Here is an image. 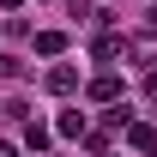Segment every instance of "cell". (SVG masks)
<instances>
[{"label": "cell", "mask_w": 157, "mask_h": 157, "mask_svg": "<svg viewBox=\"0 0 157 157\" xmlns=\"http://www.w3.org/2000/svg\"><path fill=\"white\" fill-rule=\"evenodd\" d=\"M127 55L151 67V60H157V30H145V36H133V42H127Z\"/></svg>", "instance_id": "1"}, {"label": "cell", "mask_w": 157, "mask_h": 157, "mask_svg": "<svg viewBox=\"0 0 157 157\" xmlns=\"http://www.w3.org/2000/svg\"><path fill=\"white\" fill-rule=\"evenodd\" d=\"M91 97H97V103H115V97H121V78H115V73L91 78Z\"/></svg>", "instance_id": "2"}, {"label": "cell", "mask_w": 157, "mask_h": 157, "mask_svg": "<svg viewBox=\"0 0 157 157\" xmlns=\"http://www.w3.org/2000/svg\"><path fill=\"white\" fill-rule=\"evenodd\" d=\"M127 145H139V151H151V157H157V133L145 127V121H133V127H127Z\"/></svg>", "instance_id": "3"}, {"label": "cell", "mask_w": 157, "mask_h": 157, "mask_svg": "<svg viewBox=\"0 0 157 157\" xmlns=\"http://www.w3.org/2000/svg\"><path fill=\"white\" fill-rule=\"evenodd\" d=\"M73 85H78V73H73V67H55V73H48V91H55V97H67Z\"/></svg>", "instance_id": "4"}, {"label": "cell", "mask_w": 157, "mask_h": 157, "mask_svg": "<svg viewBox=\"0 0 157 157\" xmlns=\"http://www.w3.org/2000/svg\"><path fill=\"white\" fill-rule=\"evenodd\" d=\"M121 48H127V42H121V36H109V30H103V36H97V42H91V55H97V60H115V55H121Z\"/></svg>", "instance_id": "5"}, {"label": "cell", "mask_w": 157, "mask_h": 157, "mask_svg": "<svg viewBox=\"0 0 157 157\" xmlns=\"http://www.w3.org/2000/svg\"><path fill=\"white\" fill-rule=\"evenodd\" d=\"M24 145H30V151H48V127H36V121H24Z\"/></svg>", "instance_id": "6"}, {"label": "cell", "mask_w": 157, "mask_h": 157, "mask_svg": "<svg viewBox=\"0 0 157 157\" xmlns=\"http://www.w3.org/2000/svg\"><path fill=\"white\" fill-rule=\"evenodd\" d=\"M60 133H67V139L85 133V109H67V115H60Z\"/></svg>", "instance_id": "7"}, {"label": "cell", "mask_w": 157, "mask_h": 157, "mask_svg": "<svg viewBox=\"0 0 157 157\" xmlns=\"http://www.w3.org/2000/svg\"><path fill=\"white\" fill-rule=\"evenodd\" d=\"M60 48H67L60 30H42V36H36V55H60Z\"/></svg>", "instance_id": "8"}, {"label": "cell", "mask_w": 157, "mask_h": 157, "mask_svg": "<svg viewBox=\"0 0 157 157\" xmlns=\"http://www.w3.org/2000/svg\"><path fill=\"white\" fill-rule=\"evenodd\" d=\"M145 97H151V103H157V73H151V78H145Z\"/></svg>", "instance_id": "9"}, {"label": "cell", "mask_w": 157, "mask_h": 157, "mask_svg": "<svg viewBox=\"0 0 157 157\" xmlns=\"http://www.w3.org/2000/svg\"><path fill=\"white\" fill-rule=\"evenodd\" d=\"M0 157H18V145H6V139H0Z\"/></svg>", "instance_id": "10"}, {"label": "cell", "mask_w": 157, "mask_h": 157, "mask_svg": "<svg viewBox=\"0 0 157 157\" xmlns=\"http://www.w3.org/2000/svg\"><path fill=\"white\" fill-rule=\"evenodd\" d=\"M0 6H24V0H0Z\"/></svg>", "instance_id": "11"}, {"label": "cell", "mask_w": 157, "mask_h": 157, "mask_svg": "<svg viewBox=\"0 0 157 157\" xmlns=\"http://www.w3.org/2000/svg\"><path fill=\"white\" fill-rule=\"evenodd\" d=\"M151 18H157V0H151Z\"/></svg>", "instance_id": "12"}]
</instances>
